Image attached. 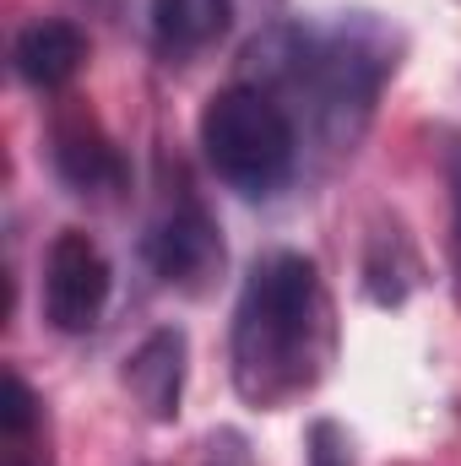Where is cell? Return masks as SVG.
<instances>
[{
	"mask_svg": "<svg viewBox=\"0 0 461 466\" xmlns=\"http://www.w3.org/2000/svg\"><path fill=\"white\" fill-rule=\"evenodd\" d=\"M402 38L374 11H337L332 22H271L244 49L250 87L288 93L326 152H353L385 76L396 71Z\"/></svg>",
	"mask_w": 461,
	"mask_h": 466,
	"instance_id": "6da1fadb",
	"label": "cell"
},
{
	"mask_svg": "<svg viewBox=\"0 0 461 466\" xmlns=\"http://www.w3.org/2000/svg\"><path fill=\"white\" fill-rule=\"evenodd\" d=\"M337 348L332 299L321 288V271L299 249H271L244 277L239 309H233V385L250 407L271 412L293 396L315 390Z\"/></svg>",
	"mask_w": 461,
	"mask_h": 466,
	"instance_id": "7a4b0ae2",
	"label": "cell"
},
{
	"mask_svg": "<svg viewBox=\"0 0 461 466\" xmlns=\"http://www.w3.org/2000/svg\"><path fill=\"white\" fill-rule=\"evenodd\" d=\"M201 152L229 190L271 196L288 185L299 163V130L271 93L233 82L223 93H212L201 109Z\"/></svg>",
	"mask_w": 461,
	"mask_h": 466,
	"instance_id": "3957f363",
	"label": "cell"
},
{
	"mask_svg": "<svg viewBox=\"0 0 461 466\" xmlns=\"http://www.w3.org/2000/svg\"><path fill=\"white\" fill-rule=\"evenodd\" d=\"M109 288H115V271H109L104 249L82 228L55 233L49 260H44V320L66 337H82L98 326Z\"/></svg>",
	"mask_w": 461,
	"mask_h": 466,
	"instance_id": "277c9868",
	"label": "cell"
},
{
	"mask_svg": "<svg viewBox=\"0 0 461 466\" xmlns=\"http://www.w3.org/2000/svg\"><path fill=\"white\" fill-rule=\"evenodd\" d=\"M141 249H147V266L169 288H185V293H207L212 277L223 271V233H218L212 212L190 190H179L158 212V223L147 228V244Z\"/></svg>",
	"mask_w": 461,
	"mask_h": 466,
	"instance_id": "5b68a950",
	"label": "cell"
},
{
	"mask_svg": "<svg viewBox=\"0 0 461 466\" xmlns=\"http://www.w3.org/2000/svg\"><path fill=\"white\" fill-rule=\"evenodd\" d=\"M185 358H190V342H185L179 326H158L141 348L125 358V390L136 396V407H141L152 423H174V418H179Z\"/></svg>",
	"mask_w": 461,
	"mask_h": 466,
	"instance_id": "8992f818",
	"label": "cell"
},
{
	"mask_svg": "<svg viewBox=\"0 0 461 466\" xmlns=\"http://www.w3.org/2000/svg\"><path fill=\"white\" fill-rule=\"evenodd\" d=\"M11 60H16V76L27 87H38V93L44 87H66L82 71V60H87V38L71 22H33V27L16 33Z\"/></svg>",
	"mask_w": 461,
	"mask_h": 466,
	"instance_id": "52a82bcc",
	"label": "cell"
},
{
	"mask_svg": "<svg viewBox=\"0 0 461 466\" xmlns=\"http://www.w3.org/2000/svg\"><path fill=\"white\" fill-rule=\"evenodd\" d=\"M55 168L60 179L77 190V196H93L104 185H119V157L115 147L87 125V119H71L55 130Z\"/></svg>",
	"mask_w": 461,
	"mask_h": 466,
	"instance_id": "ba28073f",
	"label": "cell"
},
{
	"mask_svg": "<svg viewBox=\"0 0 461 466\" xmlns=\"http://www.w3.org/2000/svg\"><path fill=\"white\" fill-rule=\"evenodd\" d=\"M233 16V0H152V33L163 55H196Z\"/></svg>",
	"mask_w": 461,
	"mask_h": 466,
	"instance_id": "9c48e42d",
	"label": "cell"
},
{
	"mask_svg": "<svg viewBox=\"0 0 461 466\" xmlns=\"http://www.w3.org/2000/svg\"><path fill=\"white\" fill-rule=\"evenodd\" d=\"M33 423H38V401H33L27 380L22 374H5V396H0V429H5V440L16 445Z\"/></svg>",
	"mask_w": 461,
	"mask_h": 466,
	"instance_id": "30bf717a",
	"label": "cell"
},
{
	"mask_svg": "<svg viewBox=\"0 0 461 466\" xmlns=\"http://www.w3.org/2000/svg\"><path fill=\"white\" fill-rule=\"evenodd\" d=\"M310 466H353V445H347V434L332 423V418H321V423H310Z\"/></svg>",
	"mask_w": 461,
	"mask_h": 466,
	"instance_id": "8fae6325",
	"label": "cell"
},
{
	"mask_svg": "<svg viewBox=\"0 0 461 466\" xmlns=\"http://www.w3.org/2000/svg\"><path fill=\"white\" fill-rule=\"evenodd\" d=\"M446 174H451V288L461 304V141L446 152Z\"/></svg>",
	"mask_w": 461,
	"mask_h": 466,
	"instance_id": "7c38bea8",
	"label": "cell"
},
{
	"mask_svg": "<svg viewBox=\"0 0 461 466\" xmlns=\"http://www.w3.org/2000/svg\"><path fill=\"white\" fill-rule=\"evenodd\" d=\"M201 466H255L250 461V440L239 429H218L207 445H201Z\"/></svg>",
	"mask_w": 461,
	"mask_h": 466,
	"instance_id": "4fadbf2b",
	"label": "cell"
}]
</instances>
